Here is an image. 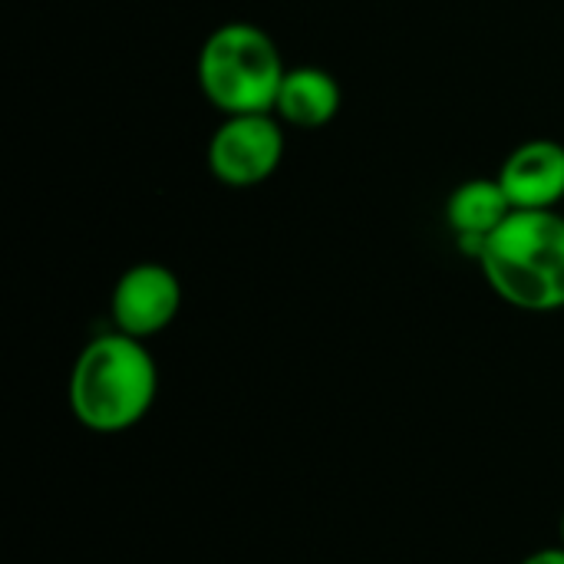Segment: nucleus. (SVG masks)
Wrapping results in <instances>:
<instances>
[{"instance_id": "nucleus-1", "label": "nucleus", "mask_w": 564, "mask_h": 564, "mask_svg": "<svg viewBox=\"0 0 564 564\" xmlns=\"http://www.w3.org/2000/svg\"><path fill=\"white\" fill-rule=\"evenodd\" d=\"M159 397V367L145 340L122 330L93 337L73 360L66 403L89 433H126L139 426Z\"/></svg>"}, {"instance_id": "nucleus-2", "label": "nucleus", "mask_w": 564, "mask_h": 564, "mask_svg": "<svg viewBox=\"0 0 564 564\" xmlns=\"http://www.w3.org/2000/svg\"><path fill=\"white\" fill-rule=\"evenodd\" d=\"M479 268L512 307L552 314L564 307V215L512 212L482 245Z\"/></svg>"}, {"instance_id": "nucleus-3", "label": "nucleus", "mask_w": 564, "mask_h": 564, "mask_svg": "<svg viewBox=\"0 0 564 564\" xmlns=\"http://www.w3.org/2000/svg\"><path fill=\"white\" fill-rule=\"evenodd\" d=\"M284 73L288 66L271 33L245 20L215 26L205 36L195 66L205 99L225 116L274 112Z\"/></svg>"}, {"instance_id": "nucleus-4", "label": "nucleus", "mask_w": 564, "mask_h": 564, "mask_svg": "<svg viewBox=\"0 0 564 564\" xmlns=\"http://www.w3.org/2000/svg\"><path fill=\"white\" fill-rule=\"evenodd\" d=\"M284 159V129L274 112L225 116L208 142V169L228 188L264 185Z\"/></svg>"}, {"instance_id": "nucleus-5", "label": "nucleus", "mask_w": 564, "mask_h": 564, "mask_svg": "<svg viewBox=\"0 0 564 564\" xmlns=\"http://www.w3.org/2000/svg\"><path fill=\"white\" fill-rule=\"evenodd\" d=\"M182 311V281L172 268L159 261L132 264L119 274L112 297H109V317L112 327L149 340L162 334Z\"/></svg>"}, {"instance_id": "nucleus-6", "label": "nucleus", "mask_w": 564, "mask_h": 564, "mask_svg": "<svg viewBox=\"0 0 564 564\" xmlns=\"http://www.w3.org/2000/svg\"><path fill=\"white\" fill-rule=\"evenodd\" d=\"M516 212H549L564 202V145L555 139H529L509 152L499 169Z\"/></svg>"}, {"instance_id": "nucleus-7", "label": "nucleus", "mask_w": 564, "mask_h": 564, "mask_svg": "<svg viewBox=\"0 0 564 564\" xmlns=\"http://www.w3.org/2000/svg\"><path fill=\"white\" fill-rule=\"evenodd\" d=\"M512 202L499 178H469L453 188L446 202V221L456 231V241L479 261L486 238L512 215Z\"/></svg>"}, {"instance_id": "nucleus-8", "label": "nucleus", "mask_w": 564, "mask_h": 564, "mask_svg": "<svg viewBox=\"0 0 564 564\" xmlns=\"http://www.w3.org/2000/svg\"><path fill=\"white\" fill-rule=\"evenodd\" d=\"M340 83L321 66H294L278 89L274 116L294 129H324L340 112Z\"/></svg>"}, {"instance_id": "nucleus-9", "label": "nucleus", "mask_w": 564, "mask_h": 564, "mask_svg": "<svg viewBox=\"0 0 564 564\" xmlns=\"http://www.w3.org/2000/svg\"><path fill=\"white\" fill-rule=\"evenodd\" d=\"M519 564H564V549H539V552H532L529 558H522Z\"/></svg>"}, {"instance_id": "nucleus-10", "label": "nucleus", "mask_w": 564, "mask_h": 564, "mask_svg": "<svg viewBox=\"0 0 564 564\" xmlns=\"http://www.w3.org/2000/svg\"><path fill=\"white\" fill-rule=\"evenodd\" d=\"M558 539H562V549H564V512H562V525H558Z\"/></svg>"}]
</instances>
